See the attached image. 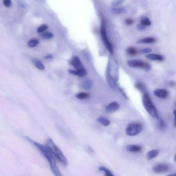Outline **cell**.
<instances>
[{"label":"cell","mask_w":176,"mask_h":176,"mask_svg":"<svg viewBox=\"0 0 176 176\" xmlns=\"http://www.w3.org/2000/svg\"><path fill=\"white\" fill-rule=\"evenodd\" d=\"M52 58L53 56L51 54L48 55L46 56L45 57V58H46V59H51V58Z\"/></svg>","instance_id":"obj_36"},{"label":"cell","mask_w":176,"mask_h":176,"mask_svg":"<svg viewBox=\"0 0 176 176\" xmlns=\"http://www.w3.org/2000/svg\"><path fill=\"white\" fill-rule=\"evenodd\" d=\"M167 176H176V173L175 174H171V175H168Z\"/></svg>","instance_id":"obj_37"},{"label":"cell","mask_w":176,"mask_h":176,"mask_svg":"<svg viewBox=\"0 0 176 176\" xmlns=\"http://www.w3.org/2000/svg\"><path fill=\"white\" fill-rule=\"evenodd\" d=\"M32 61L34 65L36 66L37 68H38V69L41 70H43L44 69L45 67L44 65H43L42 62L40 61V60L37 59V58H34L32 60Z\"/></svg>","instance_id":"obj_19"},{"label":"cell","mask_w":176,"mask_h":176,"mask_svg":"<svg viewBox=\"0 0 176 176\" xmlns=\"http://www.w3.org/2000/svg\"><path fill=\"white\" fill-rule=\"evenodd\" d=\"M92 87V83L90 80H87L84 81L81 84V87L83 89L89 90Z\"/></svg>","instance_id":"obj_17"},{"label":"cell","mask_w":176,"mask_h":176,"mask_svg":"<svg viewBox=\"0 0 176 176\" xmlns=\"http://www.w3.org/2000/svg\"><path fill=\"white\" fill-rule=\"evenodd\" d=\"M68 71L73 75L78 76L80 77H84L87 74V71L84 68L78 70H69Z\"/></svg>","instance_id":"obj_12"},{"label":"cell","mask_w":176,"mask_h":176,"mask_svg":"<svg viewBox=\"0 0 176 176\" xmlns=\"http://www.w3.org/2000/svg\"><path fill=\"white\" fill-rule=\"evenodd\" d=\"M113 13L117 14H122L126 12L127 10L124 7L114 8L111 9Z\"/></svg>","instance_id":"obj_16"},{"label":"cell","mask_w":176,"mask_h":176,"mask_svg":"<svg viewBox=\"0 0 176 176\" xmlns=\"http://www.w3.org/2000/svg\"><path fill=\"white\" fill-rule=\"evenodd\" d=\"M98 122L105 126H108L110 124V122L108 119L104 117H100L97 119Z\"/></svg>","instance_id":"obj_18"},{"label":"cell","mask_w":176,"mask_h":176,"mask_svg":"<svg viewBox=\"0 0 176 176\" xmlns=\"http://www.w3.org/2000/svg\"><path fill=\"white\" fill-rule=\"evenodd\" d=\"M167 84L170 87H174L176 83L174 81H170L168 82Z\"/></svg>","instance_id":"obj_32"},{"label":"cell","mask_w":176,"mask_h":176,"mask_svg":"<svg viewBox=\"0 0 176 176\" xmlns=\"http://www.w3.org/2000/svg\"><path fill=\"white\" fill-rule=\"evenodd\" d=\"M146 28V27L142 24H139L138 25V28L141 30H144Z\"/></svg>","instance_id":"obj_34"},{"label":"cell","mask_w":176,"mask_h":176,"mask_svg":"<svg viewBox=\"0 0 176 176\" xmlns=\"http://www.w3.org/2000/svg\"><path fill=\"white\" fill-rule=\"evenodd\" d=\"M142 130V125L140 123H132L127 127L126 130V134L129 136H133L139 134Z\"/></svg>","instance_id":"obj_5"},{"label":"cell","mask_w":176,"mask_h":176,"mask_svg":"<svg viewBox=\"0 0 176 176\" xmlns=\"http://www.w3.org/2000/svg\"><path fill=\"white\" fill-rule=\"evenodd\" d=\"M156 39L152 37H149L141 39L137 41L138 44H152L156 42Z\"/></svg>","instance_id":"obj_13"},{"label":"cell","mask_w":176,"mask_h":176,"mask_svg":"<svg viewBox=\"0 0 176 176\" xmlns=\"http://www.w3.org/2000/svg\"><path fill=\"white\" fill-rule=\"evenodd\" d=\"M143 104L144 108L151 116L156 119H159V117L157 110L149 95L147 93L144 94L142 99Z\"/></svg>","instance_id":"obj_3"},{"label":"cell","mask_w":176,"mask_h":176,"mask_svg":"<svg viewBox=\"0 0 176 176\" xmlns=\"http://www.w3.org/2000/svg\"><path fill=\"white\" fill-rule=\"evenodd\" d=\"M124 1H118L113 2L112 4V5L113 6H117L119 5H120L122 4Z\"/></svg>","instance_id":"obj_31"},{"label":"cell","mask_w":176,"mask_h":176,"mask_svg":"<svg viewBox=\"0 0 176 176\" xmlns=\"http://www.w3.org/2000/svg\"><path fill=\"white\" fill-rule=\"evenodd\" d=\"M127 52L128 54L131 56L136 55L138 53L137 51L133 47H130L127 50Z\"/></svg>","instance_id":"obj_26"},{"label":"cell","mask_w":176,"mask_h":176,"mask_svg":"<svg viewBox=\"0 0 176 176\" xmlns=\"http://www.w3.org/2000/svg\"><path fill=\"white\" fill-rule=\"evenodd\" d=\"M146 57L148 59L155 61H163L165 58L163 56L161 55L156 54H147Z\"/></svg>","instance_id":"obj_11"},{"label":"cell","mask_w":176,"mask_h":176,"mask_svg":"<svg viewBox=\"0 0 176 176\" xmlns=\"http://www.w3.org/2000/svg\"><path fill=\"white\" fill-rule=\"evenodd\" d=\"M153 94L155 96L160 99H165L168 97L169 92L165 89H157L154 91Z\"/></svg>","instance_id":"obj_8"},{"label":"cell","mask_w":176,"mask_h":176,"mask_svg":"<svg viewBox=\"0 0 176 176\" xmlns=\"http://www.w3.org/2000/svg\"><path fill=\"white\" fill-rule=\"evenodd\" d=\"M126 23H127V24L128 25H130L132 24V23H134V21L132 19L128 18L126 20Z\"/></svg>","instance_id":"obj_33"},{"label":"cell","mask_w":176,"mask_h":176,"mask_svg":"<svg viewBox=\"0 0 176 176\" xmlns=\"http://www.w3.org/2000/svg\"><path fill=\"white\" fill-rule=\"evenodd\" d=\"M46 146H47L54 157L63 165L66 166L67 165L68 161L65 156L59 148L54 144L51 139L49 138L47 140Z\"/></svg>","instance_id":"obj_2"},{"label":"cell","mask_w":176,"mask_h":176,"mask_svg":"<svg viewBox=\"0 0 176 176\" xmlns=\"http://www.w3.org/2000/svg\"><path fill=\"white\" fill-rule=\"evenodd\" d=\"M135 87L137 89L144 94L146 93V87L143 84L140 82L137 83L135 85Z\"/></svg>","instance_id":"obj_21"},{"label":"cell","mask_w":176,"mask_h":176,"mask_svg":"<svg viewBox=\"0 0 176 176\" xmlns=\"http://www.w3.org/2000/svg\"><path fill=\"white\" fill-rule=\"evenodd\" d=\"M152 51V49L150 48H145L142 49L140 50L141 53L143 54H146L149 53L151 52Z\"/></svg>","instance_id":"obj_29"},{"label":"cell","mask_w":176,"mask_h":176,"mask_svg":"<svg viewBox=\"0 0 176 176\" xmlns=\"http://www.w3.org/2000/svg\"><path fill=\"white\" fill-rule=\"evenodd\" d=\"M71 64L76 70H79L84 68L81 60L77 56H74L72 58Z\"/></svg>","instance_id":"obj_9"},{"label":"cell","mask_w":176,"mask_h":176,"mask_svg":"<svg viewBox=\"0 0 176 176\" xmlns=\"http://www.w3.org/2000/svg\"><path fill=\"white\" fill-rule=\"evenodd\" d=\"M173 113L174 116H175V123H174V126L176 127V109H175L174 110Z\"/></svg>","instance_id":"obj_35"},{"label":"cell","mask_w":176,"mask_h":176,"mask_svg":"<svg viewBox=\"0 0 176 176\" xmlns=\"http://www.w3.org/2000/svg\"><path fill=\"white\" fill-rule=\"evenodd\" d=\"M174 160L175 161H176V154L175 156V157H174Z\"/></svg>","instance_id":"obj_38"},{"label":"cell","mask_w":176,"mask_h":176,"mask_svg":"<svg viewBox=\"0 0 176 176\" xmlns=\"http://www.w3.org/2000/svg\"><path fill=\"white\" fill-rule=\"evenodd\" d=\"M159 153V151L158 150H153L149 152L147 154V159L151 160L156 157Z\"/></svg>","instance_id":"obj_15"},{"label":"cell","mask_w":176,"mask_h":176,"mask_svg":"<svg viewBox=\"0 0 176 176\" xmlns=\"http://www.w3.org/2000/svg\"><path fill=\"white\" fill-rule=\"evenodd\" d=\"M39 41L36 39H33L29 41L28 43V45L30 47H34L39 44Z\"/></svg>","instance_id":"obj_22"},{"label":"cell","mask_w":176,"mask_h":176,"mask_svg":"<svg viewBox=\"0 0 176 176\" xmlns=\"http://www.w3.org/2000/svg\"><path fill=\"white\" fill-rule=\"evenodd\" d=\"M89 97V94L85 93H80L76 95V97L79 99H86Z\"/></svg>","instance_id":"obj_23"},{"label":"cell","mask_w":176,"mask_h":176,"mask_svg":"<svg viewBox=\"0 0 176 176\" xmlns=\"http://www.w3.org/2000/svg\"><path fill=\"white\" fill-rule=\"evenodd\" d=\"M101 37L105 43L106 46L110 52L111 54H113V52L112 47L107 38L104 21L103 20H102L101 22Z\"/></svg>","instance_id":"obj_6"},{"label":"cell","mask_w":176,"mask_h":176,"mask_svg":"<svg viewBox=\"0 0 176 176\" xmlns=\"http://www.w3.org/2000/svg\"><path fill=\"white\" fill-rule=\"evenodd\" d=\"M170 167L167 164L160 163L156 165L153 168L154 172L162 173L166 172L169 170Z\"/></svg>","instance_id":"obj_7"},{"label":"cell","mask_w":176,"mask_h":176,"mask_svg":"<svg viewBox=\"0 0 176 176\" xmlns=\"http://www.w3.org/2000/svg\"><path fill=\"white\" fill-rule=\"evenodd\" d=\"M41 36L44 38L50 39L52 38L54 35L51 33L45 32L42 33L41 34Z\"/></svg>","instance_id":"obj_27"},{"label":"cell","mask_w":176,"mask_h":176,"mask_svg":"<svg viewBox=\"0 0 176 176\" xmlns=\"http://www.w3.org/2000/svg\"><path fill=\"white\" fill-rule=\"evenodd\" d=\"M48 27L47 25H44L39 27L38 29V32H42L47 29Z\"/></svg>","instance_id":"obj_28"},{"label":"cell","mask_w":176,"mask_h":176,"mask_svg":"<svg viewBox=\"0 0 176 176\" xmlns=\"http://www.w3.org/2000/svg\"><path fill=\"white\" fill-rule=\"evenodd\" d=\"M140 23L146 27L150 26L151 25V21H150L149 18L146 16L142 17L141 19Z\"/></svg>","instance_id":"obj_20"},{"label":"cell","mask_w":176,"mask_h":176,"mask_svg":"<svg viewBox=\"0 0 176 176\" xmlns=\"http://www.w3.org/2000/svg\"><path fill=\"white\" fill-rule=\"evenodd\" d=\"M159 121V123H158V127L160 130H163L166 127V125L165 121L163 119L161 118H159L158 119Z\"/></svg>","instance_id":"obj_24"},{"label":"cell","mask_w":176,"mask_h":176,"mask_svg":"<svg viewBox=\"0 0 176 176\" xmlns=\"http://www.w3.org/2000/svg\"><path fill=\"white\" fill-rule=\"evenodd\" d=\"M128 65L130 68H140L146 71H149L151 68V66L148 63L138 60H128L127 62Z\"/></svg>","instance_id":"obj_4"},{"label":"cell","mask_w":176,"mask_h":176,"mask_svg":"<svg viewBox=\"0 0 176 176\" xmlns=\"http://www.w3.org/2000/svg\"><path fill=\"white\" fill-rule=\"evenodd\" d=\"M100 171H103L105 172V176H114L111 172L104 167H101L99 168Z\"/></svg>","instance_id":"obj_25"},{"label":"cell","mask_w":176,"mask_h":176,"mask_svg":"<svg viewBox=\"0 0 176 176\" xmlns=\"http://www.w3.org/2000/svg\"><path fill=\"white\" fill-rule=\"evenodd\" d=\"M29 141L38 148L49 163L51 171L55 176H63L56 163V158L47 146L36 142Z\"/></svg>","instance_id":"obj_1"},{"label":"cell","mask_w":176,"mask_h":176,"mask_svg":"<svg viewBox=\"0 0 176 176\" xmlns=\"http://www.w3.org/2000/svg\"><path fill=\"white\" fill-rule=\"evenodd\" d=\"M119 105L116 102L111 103L106 107L105 111L106 112L109 113H113L118 110Z\"/></svg>","instance_id":"obj_10"},{"label":"cell","mask_w":176,"mask_h":176,"mask_svg":"<svg viewBox=\"0 0 176 176\" xmlns=\"http://www.w3.org/2000/svg\"><path fill=\"white\" fill-rule=\"evenodd\" d=\"M126 149L129 152L138 153L142 151V148L139 146L130 145L126 146Z\"/></svg>","instance_id":"obj_14"},{"label":"cell","mask_w":176,"mask_h":176,"mask_svg":"<svg viewBox=\"0 0 176 176\" xmlns=\"http://www.w3.org/2000/svg\"><path fill=\"white\" fill-rule=\"evenodd\" d=\"M4 4L6 7H9L11 5V1L10 0H5L3 1Z\"/></svg>","instance_id":"obj_30"}]
</instances>
